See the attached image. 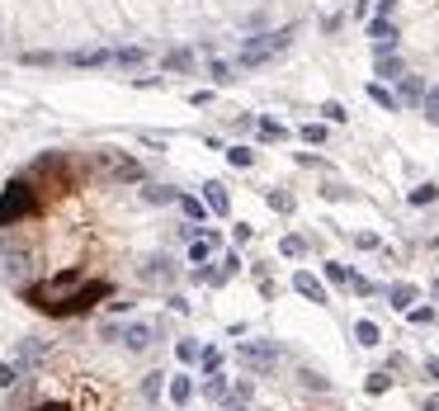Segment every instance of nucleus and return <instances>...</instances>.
I'll list each match as a JSON object with an SVG mask.
<instances>
[{"label": "nucleus", "instance_id": "f257e3e1", "mask_svg": "<svg viewBox=\"0 0 439 411\" xmlns=\"http://www.w3.org/2000/svg\"><path fill=\"white\" fill-rule=\"evenodd\" d=\"M33 213H38V180L15 175V180L0 190V232L15 227V222H29Z\"/></svg>", "mask_w": 439, "mask_h": 411}, {"label": "nucleus", "instance_id": "f03ea898", "mask_svg": "<svg viewBox=\"0 0 439 411\" xmlns=\"http://www.w3.org/2000/svg\"><path fill=\"white\" fill-rule=\"evenodd\" d=\"M293 33H298V29H274V33H260V38H251V43L241 48V57H236V62H241V66H260V62H269V57H279V52H288Z\"/></svg>", "mask_w": 439, "mask_h": 411}, {"label": "nucleus", "instance_id": "7ed1b4c3", "mask_svg": "<svg viewBox=\"0 0 439 411\" xmlns=\"http://www.w3.org/2000/svg\"><path fill=\"white\" fill-rule=\"evenodd\" d=\"M236 360L246 364L251 374H274V364H279V345H274V341H246V345L236 350Z\"/></svg>", "mask_w": 439, "mask_h": 411}, {"label": "nucleus", "instance_id": "20e7f679", "mask_svg": "<svg viewBox=\"0 0 439 411\" xmlns=\"http://www.w3.org/2000/svg\"><path fill=\"white\" fill-rule=\"evenodd\" d=\"M94 166H99L104 175H113V180H123V185H142V166L128 161V157H118V152H99Z\"/></svg>", "mask_w": 439, "mask_h": 411}, {"label": "nucleus", "instance_id": "39448f33", "mask_svg": "<svg viewBox=\"0 0 439 411\" xmlns=\"http://www.w3.org/2000/svg\"><path fill=\"white\" fill-rule=\"evenodd\" d=\"M137 274H142V284H171L175 279V260L171 255H147Z\"/></svg>", "mask_w": 439, "mask_h": 411}, {"label": "nucleus", "instance_id": "423d86ee", "mask_svg": "<svg viewBox=\"0 0 439 411\" xmlns=\"http://www.w3.org/2000/svg\"><path fill=\"white\" fill-rule=\"evenodd\" d=\"M369 38H373V57H378V52H397V24H392V19L373 15V19H369Z\"/></svg>", "mask_w": 439, "mask_h": 411}, {"label": "nucleus", "instance_id": "0eeeda50", "mask_svg": "<svg viewBox=\"0 0 439 411\" xmlns=\"http://www.w3.org/2000/svg\"><path fill=\"white\" fill-rule=\"evenodd\" d=\"M156 321H132V326H123V331H118V341H123L128 350H147L152 345V341H156Z\"/></svg>", "mask_w": 439, "mask_h": 411}, {"label": "nucleus", "instance_id": "6e6552de", "mask_svg": "<svg viewBox=\"0 0 439 411\" xmlns=\"http://www.w3.org/2000/svg\"><path fill=\"white\" fill-rule=\"evenodd\" d=\"M373 76L378 80H402V76H407V62H402L397 52H378V57H373Z\"/></svg>", "mask_w": 439, "mask_h": 411}, {"label": "nucleus", "instance_id": "1a4fd4ad", "mask_svg": "<svg viewBox=\"0 0 439 411\" xmlns=\"http://www.w3.org/2000/svg\"><path fill=\"white\" fill-rule=\"evenodd\" d=\"M293 288H298L307 302H326V284H321L316 274H307V269H298V274H293Z\"/></svg>", "mask_w": 439, "mask_h": 411}, {"label": "nucleus", "instance_id": "9d476101", "mask_svg": "<svg viewBox=\"0 0 439 411\" xmlns=\"http://www.w3.org/2000/svg\"><path fill=\"white\" fill-rule=\"evenodd\" d=\"M218 232H208V237H194V241H189V265H204V260H208V255H213V251H218Z\"/></svg>", "mask_w": 439, "mask_h": 411}, {"label": "nucleus", "instance_id": "9b49d317", "mask_svg": "<svg viewBox=\"0 0 439 411\" xmlns=\"http://www.w3.org/2000/svg\"><path fill=\"white\" fill-rule=\"evenodd\" d=\"M421 95H425V80L416 76V71H407V76L397 80V99H402V104H421Z\"/></svg>", "mask_w": 439, "mask_h": 411}, {"label": "nucleus", "instance_id": "f8f14e48", "mask_svg": "<svg viewBox=\"0 0 439 411\" xmlns=\"http://www.w3.org/2000/svg\"><path fill=\"white\" fill-rule=\"evenodd\" d=\"M204 208H208V213H218V218H227L232 199H227V190H222L218 180H213V185H204Z\"/></svg>", "mask_w": 439, "mask_h": 411}, {"label": "nucleus", "instance_id": "ddd939ff", "mask_svg": "<svg viewBox=\"0 0 439 411\" xmlns=\"http://www.w3.org/2000/svg\"><path fill=\"white\" fill-rule=\"evenodd\" d=\"M109 66H147V48H109Z\"/></svg>", "mask_w": 439, "mask_h": 411}, {"label": "nucleus", "instance_id": "4468645a", "mask_svg": "<svg viewBox=\"0 0 439 411\" xmlns=\"http://www.w3.org/2000/svg\"><path fill=\"white\" fill-rule=\"evenodd\" d=\"M421 298V293H416V284H392L388 288V302H392L397 312H411V302Z\"/></svg>", "mask_w": 439, "mask_h": 411}, {"label": "nucleus", "instance_id": "2eb2a0df", "mask_svg": "<svg viewBox=\"0 0 439 411\" xmlns=\"http://www.w3.org/2000/svg\"><path fill=\"white\" fill-rule=\"evenodd\" d=\"M369 99H373L378 109H402V99H397V90H388L383 80H373V85H369Z\"/></svg>", "mask_w": 439, "mask_h": 411}, {"label": "nucleus", "instance_id": "dca6fc26", "mask_svg": "<svg viewBox=\"0 0 439 411\" xmlns=\"http://www.w3.org/2000/svg\"><path fill=\"white\" fill-rule=\"evenodd\" d=\"M204 397H208V402H218V407H222V402L232 397V383H227V379H218V374H208V383H204Z\"/></svg>", "mask_w": 439, "mask_h": 411}, {"label": "nucleus", "instance_id": "f3484780", "mask_svg": "<svg viewBox=\"0 0 439 411\" xmlns=\"http://www.w3.org/2000/svg\"><path fill=\"white\" fill-rule=\"evenodd\" d=\"M199 355H204L199 341H189V336H185V341H175V360H180V364H199Z\"/></svg>", "mask_w": 439, "mask_h": 411}, {"label": "nucleus", "instance_id": "a211bd4d", "mask_svg": "<svg viewBox=\"0 0 439 411\" xmlns=\"http://www.w3.org/2000/svg\"><path fill=\"white\" fill-rule=\"evenodd\" d=\"M298 379H302L307 393H330V379L326 374H316V369H298Z\"/></svg>", "mask_w": 439, "mask_h": 411}, {"label": "nucleus", "instance_id": "6ab92c4d", "mask_svg": "<svg viewBox=\"0 0 439 411\" xmlns=\"http://www.w3.org/2000/svg\"><path fill=\"white\" fill-rule=\"evenodd\" d=\"M166 71H194V52H189V48L166 52Z\"/></svg>", "mask_w": 439, "mask_h": 411}, {"label": "nucleus", "instance_id": "aec40b11", "mask_svg": "<svg viewBox=\"0 0 439 411\" xmlns=\"http://www.w3.org/2000/svg\"><path fill=\"white\" fill-rule=\"evenodd\" d=\"M421 114L430 118V123H439V85H425V95H421Z\"/></svg>", "mask_w": 439, "mask_h": 411}, {"label": "nucleus", "instance_id": "412c9836", "mask_svg": "<svg viewBox=\"0 0 439 411\" xmlns=\"http://www.w3.org/2000/svg\"><path fill=\"white\" fill-rule=\"evenodd\" d=\"M175 204L185 208V218H194V222H204V218H208V208L199 204V199H189V194H175Z\"/></svg>", "mask_w": 439, "mask_h": 411}, {"label": "nucleus", "instance_id": "4be33fe9", "mask_svg": "<svg viewBox=\"0 0 439 411\" xmlns=\"http://www.w3.org/2000/svg\"><path fill=\"white\" fill-rule=\"evenodd\" d=\"M354 341H359V345H369V350H373L378 341H383V331H378L373 321H359V326H354Z\"/></svg>", "mask_w": 439, "mask_h": 411}, {"label": "nucleus", "instance_id": "5701e85b", "mask_svg": "<svg viewBox=\"0 0 439 411\" xmlns=\"http://www.w3.org/2000/svg\"><path fill=\"white\" fill-rule=\"evenodd\" d=\"M189 397H194V383H189V379H171V402H175V407H185Z\"/></svg>", "mask_w": 439, "mask_h": 411}, {"label": "nucleus", "instance_id": "b1692460", "mask_svg": "<svg viewBox=\"0 0 439 411\" xmlns=\"http://www.w3.org/2000/svg\"><path fill=\"white\" fill-rule=\"evenodd\" d=\"M142 204H175V194L166 190V185H147V190H142Z\"/></svg>", "mask_w": 439, "mask_h": 411}, {"label": "nucleus", "instance_id": "393cba45", "mask_svg": "<svg viewBox=\"0 0 439 411\" xmlns=\"http://www.w3.org/2000/svg\"><path fill=\"white\" fill-rule=\"evenodd\" d=\"M260 137H265V142H283V137H288V128L274 123V118H260Z\"/></svg>", "mask_w": 439, "mask_h": 411}, {"label": "nucleus", "instance_id": "a878e982", "mask_svg": "<svg viewBox=\"0 0 439 411\" xmlns=\"http://www.w3.org/2000/svg\"><path fill=\"white\" fill-rule=\"evenodd\" d=\"M298 137H302V142H312V147H321V142H326V123H302Z\"/></svg>", "mask_w": 439, "mask_h": 411}, {"label": "nucleus", "instance_id": "bb28decb", "mask_svg": "<svg viewBox=\"0 0 439 411\" xmlns=\"http://www.w3.org/2000/svg\"><path fill=\"white\" fill-rule=\"evenodd\" d=\"M326 284L350 288V269H345V265H335V260H326Z\"/></svg>", "mask_w": 439, "mask_h": 411}, {"label": "nucleus", "instance_id": "cd10ccee", "mask_svg": "<svg viewBox=\"0 0 439 411\" xmlns=\"http://www.w3.org/2000/svg\"><path fill=\"white\" fill-rule=\"evenodd\" d=\"M19 62H24V66H57L62 57H57V52H24Z\"/></svg>", "mask_w": 439, "mask_h": 411}, {"label": "nucleus", "instance_id": "c85d7f7f", "mask_svg": "<svg viewBox=\"0 0 439 411\" xmlns=\"http://www.w3.org/2000/svg\"><path fill=\"white\" fill-rule=\"evenodd\" d=\"M227 161H232L236 171H246V166H255V152H251V147H232V152H227Z\"/></svg>", "mask_w": 439, "mask_h": 411}, {"label": "nucleus", "instance_id": "c756f323", "mask_svg": "<svg viewBox=\"0 0 439 411\" xmlns=\"http://www.w3.org/2000/svg\"><path fill=\"white\" fill-rule=\"evenodd\" d=\"M439 199V185H416V190H411V204L421 208V204H435Z\"/></svg>", "mask_w": 439, "mask_h": 411}, {"label": "nucleus", "instance_id": "7c9ffc66", "mask_svg": "<svg viewBox=\"0 0 439 411\" xmlns=\"http://www.w3.org/2000/svg\"><path fill=\"white\" fill-rule=\"evenodd\" d=\"M265 199H269V208H274V213H293V194H283V190H269Z\"/></svg>", "mask_w": 439, "mask_h": 411}, {"label": "nucleus", "instance_id": "2f4dec72", "mask_svg": "<svg viewBox=\"0 0 439 411\" xmlns=\"http://www.w3.org/2000/svg\"><path fill=\"white\" fill-rule=\"evenodd\" d=\"M321 118H326V123H345L350 114H345V104H335V99H326V104H321Z\"/></svg>", "mask_w": 439, "mask_h": 411}, {"label": "nucleus", "instance_id": "473e14b6", "mask_svg": "<svg viewBox=\"0 0 439 411\" xmlns=\"http://www.w3.org/2000/svg\"><path fill=\"white\" fill-rule=\"evenodd\" d=\"M161 379H166V374H147V379H142V397H147V402L161 397Z\"/></svg>", "mask_w": 439, "mask_h": 411}, {"label": "nucleus", "instance_id": "72a5a7b5", "mask_svg": "<svg viewBox=\"0 0 439 411\" xmlns=\"http://www.w3.org/2000/svg\"><path fill=\"white\" fill-rule=\"evenodd\" d=\"M19 374H24V369H19L15 360H10V364H0V388H15V383H19Z\"/></svg>", "mask_w": 439, "mask_h": 411}, {"label": "nucleus", "instance_id": "f704fd0d", "mask_svg": "<svg viewBox=\"0 0 439 411\" xmlns=\"http://www.w3.org/2000/svg\"><path fill=\"white\" fill-rule=\"evenodd\" d=\"M388 383H392L388 374H369V383H364V393H369V397H378V393H388Z\"/></svg>", "mask_w": 439, "mask_h": 411}, {"label": "nucleus", "instance_id": "c9c22d12", "mask_svg": "<svg viewBox=\"0 0 439 411\" xmlns=\"http://www.w3.org/2000/svg\"><path fill=\"white\" fill-rule=\"evenodd\" d=\"M218 265H222V279H227V274H236V269H241V255H236V251H222Z\"/></svg>", "mask_w": 439, "mask_h": 411}, {"label": "nucleus", "instance_id": "e433bc0d", "mask_svg": "<svg viewBox=\"0 0 439 411\" xmlns=\"http://www.w3.org/2000/svg\"><path fill=\"white\" fill-rule=\"evenodd\" d=\"M199 364H204V374H218V369H222V355H218V350H204V355H199Z\"/></svg>", "mask_w": 439, "mask_h": 411}, {"label": "nucleus", "instance_id": "4c0bfd02", "mask_svg": "<svg viewBox=\"0 0 439 411\" xmlns=\"http://www.w3.org/2000/svg\"><path fill=\"white\" fill-rule=\"evenodd\" d=\"M279 251H283V255H302V251H307V241H302V237H283Z\"/></svg>", "mask_w": 439, "mask_h": 411}, {"label": "nucleus", "instance_id": "58836bf2", "mask_svg": "<svg viewBox=\"0 0 439 411\" xmlns=\"http://www.w3.org/2000/svg\"><path fill=\"white\" fill-rule=\"evenodd\" d=\"M208 71H213V80H222V85L232 80V62H213V66H208Z\"/></svg>", "mask_w": 439, "mask_h": 411}, {"label": "nucleus", "instance_id": "ea45409f", "mask_svg": "<svg viewBox=\"0 0 439 411\" xmlns=\"http://www.w3.org/2000/svg\"><path fill=\"white\" fill-rule=\"evenodd\" d=\"M354 246H364V251H378V237H373V232H359V237H354Z\"/></svg>", "mask_w": 439, "mask_h": 411}, {"label": "nucleus", "instance_id": "a19ab883", "mask_svg": "<svg viewBox=\"0 0 439 411\" xmlns=\"http://www.w3.org/2000/svg\"><path fill=\"white\" fill-rule=\"evenodd\" d=\"M411 321H435V307H411Z\"/></svg>", "mask_w": 439, "mask_h": 411}, {"label": "nucleus", "instance_id": "79ce46f5", "mask_svg": "<svg viewBox=\"0 0 439 411\" xmlns=\"http://www.w3.org/2000/svg\"><path fill=\"white\" fill-rule=\"evenodd\" d=\"M222 411H251V402H241V397H227V402H222Z\"/></svg>", "mask_w": 439, "mask_h": 411}, {"label": "nucleus", "instance_id": "37998d69", "mask_svg": "<svg viewBox=\"0 0 439 411\" xmlns=\"http://www.w3.org/2000/svg\"><path fill=\"white\" fill-rule=\"evenodd\" d=\"M392 10H397V0H378V15H383V19L392 15Z\"/></svg>", "mask_w": 439, "mask_h": 411}, {"label": "nucleus", "instance_id": "c03bdc74", "mask_svg": "<svg viewBox=\"0 0 439 411\" xmlns=\"http://www.w3.org/2000/svg\"><path fill=\"white\" fill-rule=\"evenodd\" d=\"M425 411H439V393H430V397H425Z\"/></svg>", "mask_w": 439, "mask_h": 411}, {"label": "nucleus", "instance_id": "a18cd8bd", "mask_svg": "<svg viewBox=\"0 0 439 411\" xmlns=\"http://www.w3.org/2000/svg\"><path fill=\"white\" fill-rule=\"evenodd\" d=\"M425 369H430V379L439 383V360H430V364H425Z\"/></svg>", "mask_w": 439, "mask_h": 411}, {"label": "nucleus", "instance_id": "49530a36", "mask_svg": "<svg viewBox=\"0 0 439 411\" xmlns=\"http://www.w3.org/2000/svg\"><path fill=\"white\" fill-rule=\"evenodd\" d=\"M38 411H71V407H62V402H47V407H38Z\"/></svg>", "mask_w": 439, "mask_h": 411}]
</instances>
